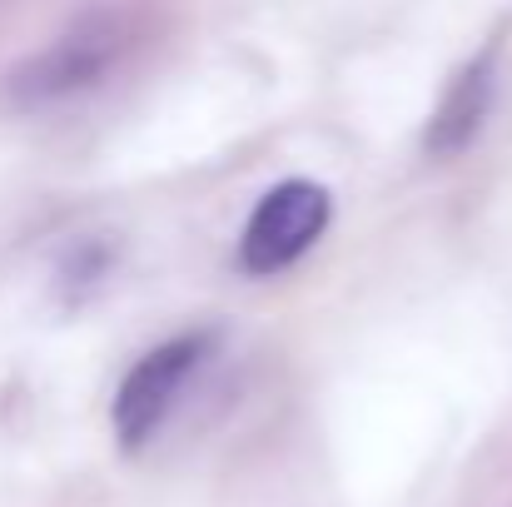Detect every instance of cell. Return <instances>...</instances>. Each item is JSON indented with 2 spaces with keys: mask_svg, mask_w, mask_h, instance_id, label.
I'll list each match as a JSON object with an SVG mask.
<instances>
[{
  "mask_svg": "<svg viewBox=\"0 0 512 507\" xmlns=\"http://www.w3.org/2000/svg\"><path fill=\"white\" fill-rule=\"evenodd\" d=\"M209 353V338L204 334H184V338H170L160 348H150L120 383L115 393V438L125 453H140L160 423L170 418V408L179 403L184 383L194 378L199 358Z\"/></svg>",
  "mask_w": 512,
  "mask_h": 507,
  "instance_id": "7a4b0ae2",
  "label": "cell"
},
{
  "mask_svg": "<svg viewBox=\"0 0 512 507\" xmlns=\"http://www.w3.org/2000/svg\"><path fill=\"white\" fill-rule=\"evenodd\" d=\"M329 219H334V199H329L324 184H314V179L274 184L259 199V209L249 214L244 234H239V269L264 279V274H279V269L299 264L319 244Z\"/></svg>",
  "mask_w": 512,
  "mask_h": 507,
  "instance_id": "6da1fadb",
  "label": "cell"
},
{
  "mask_svg": "<svg viewBox=\"0 0 512 507\" xmlns=\"http://www.w3.org/2000/svg\"><path fill=\"white\" fill-rule=\"evenodd\" d=\"M488 95H493V60H473L453 85H448V100L438 105L433 125H428V150L433 155H453L473 140V130L483 125L488 115Z\"/></svg>",
  "mask_w": 512,
  "mask_h": 507,
  "instance_id": "3957f363",
  "label": "cell"
}]
</instances>
